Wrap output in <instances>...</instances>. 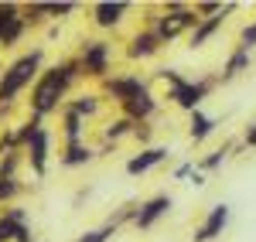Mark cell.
Instances as JSON below:
<instances>
[{"mask_svg":"<svg viewBox=\"0 0 256 242\" xmlns=\"http://www.w3.org/2000/svg\"><path fill=\"white\" fill-rule=\"evenodd\" d=\"M48 7H52V20H55V24H58V20H68L79 10V3H72V0H52Z\"/></svg>","mask_w":256,"mask_h":242,"instance_id":"4dcf8cb0","label":"cell"},{"mask_svg":"<svg viewBox=\"0 0 256 242\" xmlns=\"http://www.w3.org/2000/svg\"><path fill=\"white\" fill-rule=\"evenodd\" d=\"M79 82H82V68H79V61H76V55L44 65L41 79L34 82V89L28 96V116H34V120L62 116L65 102L72 99V89Z\"/></svg>","mask_w":256,"mask_h":242,"instance_id":"6da1fadb","label":"cell"},{"mask_svg":"<svg viewBox=\"0 0 256 242\" xmlns=\"http://www.w3.org/2000/svg\"><path fill=\"white\" fill-rule=\"evenodd\" d=\"M168 157H171V150H168V147H160V143L144 147V150H137V154H130V157H126V174H130V178L150 174V171H154V167H160Z\"/></svg>","mask_w":256,"mask_h":242,"instance_id":"4fadbf2b","label":"cell"},{"mask_svg":"<svg viewBox=\"0 0 256 242\" xmlns=\"http://www.w3.org/2000/svg\"><path fill=\"white\" fill-rule=\"evenodd\" d=\"M31 27H28V20H24V14H20L18 20H10L7 27H4V34H0V48L7 51V48H18L20 41H24V34H28Z\"/></svg>","mask_w":256,"mask_h":242,"instance_id":"d4e9b609","label":"cell"},{"mask_svg":"<svg viewBox=\"0 0 256 242\" xmlns=\"http://www.w3.org/2000/svg\"><path fill=\"white\" fill-rule=\"evenodd\" d=\"M20 167H28L24 150H14V154L0 157V178H20Z\"/></svg>","mask_w":256,"mask_h":242,"instance_id":"4316f807","label":"cell"},{"mask_svg":"<svg viewBox=\"0 0 256 242\" xmlns=\"http://www.w3.org/2000/svg\"><path fill=\"white\" fill-rule=\"evenodd\" d=\"M236 48H246V51L256 48V17L250 24H242V31H239V38H236Z\"/></svg>","mask_w":256,"mask_h":242,"instance_id":"1f68e13d","label":"cell"},{"mask_svg":"<svg viewBox=\"0 0 256 242\" xmlns=\"http://www.w3.org/2000/svg\"><path fill=\"white\" fill-rule=\"evenodd\" d=\"M222 7H226V3H218V0H202V3H195V10H198V17H202V20L218 17V14H222Z\"/></svg>","mask_w":256,"mask_h":242,"instance_id":"d6a6232c","label":"cell"},{"mask_svg":"<svg viewBox=\"0 0 256 242\" xmlns=\"http://www.w3.org/2000/svg\"><path fill=\"white\" fill-rule=\"evenodd\" d=\"M216 130H218V120H216V116H208V113H202V109L188 116V140L195 143V147H202Z\"/></svg>","mask_w":256,"mask_h":242,"instance_id":"44dd1931","label":"cell"},{"mask_svg":"<svg viewBox=\"0 0 256 242\" xmlns=\"http://www.w3.org/2000/svg\"><path fill=\"white\" fill-rule=\"evenodd\" d=\"M96 157H99L96 147H89V143L82 140V143H65L62 154H58V164H62V167H68V171H76V167H89Z\"/></svg>","mask_w":256,"mask_h":242,"instance_id":"ac0fdd59","label":"cell"},{"mask_svg":"<svg viewBox=\"0 0 256 242\" xmlns=\"http://www.w3.org/2000/svg\"><path fill=\"white\" fill-rule=\"evenodd\" d=\"M171 208H174V198L164 195V191H160V195H150V198H144V202H140L137 219H134V229H137V232H150L160 219H168Z\"/></svg>","mask_w":256,"mask_h":242,"instance_id":"9c48e42d","label":"cell"},{"mask_svg":"<svg viewBox=\"0 0 256 242\" xmlns=\"http://www.w3.org/2000/svg\"><path fill=\"white\" fill-rule=\"evenodd\" d=\"M134 130H137V123L126 120V116H113V120H106L99 126V143H110V147H116L120 140H134Z\"/></svg>","mask_w":256,"mask_h":242,"instance_id":"ffe728a7","label":"cell"},{"mask_svg":"<svg viewBox=\"0 0 256 242\" xmlns=\"http://www.w3.org/2000/svg\"><path fill=\"white\" fill-rule=\"evenodd\" d=\"M250 68H253V51H246V48H232V51H229V58L222 61L218 85H229V82H236L239 75H246Z\"/></svg>","mask_w":256,"mask_h":242,"instance_id":"e0dca14e","label":"cell"},{"mask_svg":"<svg viewBox=\"0 0 256 242\" xmlns=\"http://www.w3.org/2000/svg\"><path fill=\"white\" fill-rule=\"evenodd\" d=\"M0 242H4V239H0Z\"/></svg>","mask_w":256,"mask_h":242,"instance_id":"f35d334b","label":"cell"},{"mask_svg":"<svg viewBox=\"0 0 256 242\" xmlns=\"http://www.w3.org/2000/svg\"><path fill=\"white\" fill-rule=\"evenodd\" d=\"M236 7H239L236 0H229V3L222 7V14H218V17L202 20V24H198L195 31L188 34V48H192V51H198V48H205V44H208V41H212V38L218 34V31H222V24L229 20V14H236Z\"/></svg>","mask_w":256,"mask_h":242,"instance_id":"5bb4252c","label":"cell"},{"mask_svg":"<svg viewBox=\"0 0 256 242\" xmlns=\"http://www.w3.org/2000/svg\"><path fill=\"white\" fill-rule=\"evenodd\" d=\"M192 184H195V188H205V184H208V174L195 171V174H192Z\"/></svg>","mask_w":256,"mask_h":242,"instance_id":"8d00e7d4","label":"cell"},{"mask_svg":"<svg viewBox=\"0 0 256 242\" xmlns=\"http://www.w3.org/2000/svg\"><path fill=\"white\" fill-rule=\"evenodd\" d=\"M7 113H10V109H4V106H0V130L7 126V123H4V120H7Z\"/></svg>","mask_w":256,"mask_h":242,"instance_id":"74e56055","label":"cell"},{"mask_svg":"<svg viewBox=\"0 0 256 242\" xmlns=\"http://www.w3.org/2000/svg\"><path fill=\"white\" fill-rule=\"evenodd\" d=\"M188 79L181 68H171V65H160V68H154V82H160L164 85V92L168 89H174V85H181V82Z\"/></svg>","mask_w":256,"mask_h":242,"instance_id":"83f0119b","label":"cell"},{"mask_svg":"<svg viewBox=\"0 0 256 242\" xmlns=\"http://www.w3.org/2000/svg\"><path fill=\"white\" fill-rule=\"evenodd\" d=\"M89 14H92V24L99 31H116V27H123V20L130 14V3H123V0H99V3L89 7Z\"/></svg>","mask_w":256,"mask_h":242,"instance_id":"7c38bea8","label":"cell"},{"mask_svg":"<svg viewBox=\"0 0 256 242\" xmlns=\"http://www.w3.org/2000/svg\"><path fill=\"white\" fill-rule=\"evenodd\" d=\"M160 48H164V44H160V38L150 31V27H137L130 38L123 41V55H126V61H150Z\"/></svg>","mask_w":256,"mask_h":242,"instance_id":"30bf717a","label":"cell"},{"mask_svg":"<svg viewBox=\"0 0 256 242\" xmlns=\"http://www.w3.org/2000/svg\"><path fill=\"white\" fill-rule=\"evenodd\" d=\"M116 232H120V229H113L110 222H102L99 229H86L79 239H72V242H110L113 236H116Z\"/></svg>","mask_w":256,"mask_h":242,"instance_id":"f1b7e54d","label":"cell"},{"mask_svg":"<svg viewBox=\"0 0 256 242\" xmlns=\"http://www.w3.org/2000/svg\"><path fill=\"white\" fill-rule=\"evenodd\" d=\"M137 212H140V202H137V198H130V202L116 205V208L110 212V219H106V222L113 225V229H123V225H134V219H137Z\"/></svg>","mask_w":256,"mask_h":242,"instance_id":"cb8c5ba5","label":"cell"},{"mask_svg":"<svg viewBox=\"0 0 256 242\" xmlns=\"http://www.w3.org/2000/svg\"><path fill=\"white\" fill-rule=\"evenodd\" d=\"M242 147H246V150H256V120L250 123V126H246V130H242Z\"/></svg>","mask_w":256,"mask_h":242,"instance_id":"d590c367","label":"cell"},{"mask_svg":"<svg viewBox=\"0 0 256 242\" xmlns=\"http://www.w3.org/2000/svg\"><path fill=\"white\" fill-rule=\"evenodd\" d=\"M28 188L20 184V178H0V208H10L18 205V198L24 195Z\"/></svg>","mask_w":256,"mask_h":242,"instance_id":"484cf974","label":"cell"},{"mask_svg":"<svg viewBox=\"0 0 256 242\" xmlns=\"http://www.w3.org/2000/svg\"><path fill=\"white\" fill-rule=\"evenodd\" d=\"M198 24H202V17H198L195 3H181V0H164L158 10H150L147 20H144V27H150L160 38V44H171V41L192 34Z\"/></svg>","mask_w":256,"mask_h":242,"instance_id":"3957f363","label":"cell"},{"mask_svg":"<svg viewBox=\"0 0 256 242\" xmlns=\"http://www.w3.org/2000/svg\"><path fill=\"white\" fill-rule=\"evenodd\" d=\"M76 61L82 68V79L102 85L113 75V41L110 38H82L79 48H76Z\"/></svg>","mask_w":256,"mask_h":242,"instance_id":"277c9868","label":"cell"},{"mask_svg":"<svg viewBox=\"0 0 256 242\" xmlns=\"http://www.w3.org/2000/svg\"><path fill=\"white\" fill-rule=\"evenodd\" d=\"M218 85V75H198V79H184L181 85H174V89H168L164 92V99L171 102V106H178L181 113H198L202 109V102L208 99L212 92H216Z\"/></svg>","mask_w":256,"mask_h":242,"instance_id":"5b68a950","label":"cell"},{"mask_svg":"<svg viewBox=\"0 0 256 242\" xmlns=\"http://www.w3.org/2000/svg\"><path fill=\"white\" fill-rule=\"evenodd\" d=\"M24 20H28L31 31H38V27H44V24H55V20H52V7H48V0L24 3Z\"/></svg>","mask_w":256,"mask_h":242,"instance_id":"603a6c76","label":"cell"},{"mask_svg":"<svg viewBox=\"0 0 256 242\" xmlns=\"http://www.w3.org/2000/svg\"><path fill=\"white\" fill-rule=\"evenodd\" d=\"M158 109H160V99L147 89V92L134 96L130 102H123L120 106V116H126V120H134V123H150L158 116Z\"/></svg>","mask_w":256,"mask_h":242,"instance_id":"9a60e30c","label":"cell"},{"mask_svg":"<svg viewBox=\"0 0 256 242\" xmlns=\"http://www.w3.org/2000/svg\"><path fill=\"white\" fill-rule=\"evenodd\" d=\"M195 171H198V167L192 161H181L174 171H171V178H174V181H192V174H195Z\"/></svg>","mask_w":256,"mask_h":242,"instance_id":"e575fe53","label":"cell"},{"mask_svg":"<svg viewBox=\"0 0 256 242\" xmlns=\"http://www.w3.org/2000/svg\"><path fill=\"white\" fill-rule=\"evenodd\" d=\"M150 89V82L144 79L140 72H113L110 79L99 85V92H102V99L106 102H116V106H123V102H130L134 96H140V92H147Z\"/></svg>","mask_w":256,"mask_h":242,"instance_id":"8992f818","label":"cell"},{"mask_svg":"<svg viewBox=\"0 0 256 242\" xmlns=\"http://www.w3.org/2000/svg\"><path fill=\"white\" fill-rule=\"evenodd\" d=\"M102 92L99 89H86V92H76L72 99L65 102V109H72L76 116H82L86 123H92V120H99L102 116Z\"/></svg>","mask_w":256,"mask_h":242,"instance_id":"2e32d148","label":"cell"},{"mask_svg":"<svg viewBox=\"0 0 256 242\" xmlns=\"http://www.w3.org/2000/svg\"><path fill=\"white\" fill-rule=\"evenodd\" d=\"M41 72H44V44H34L24 55H18L10 65H4V72H0V106L10 109L24 92L34 89Z\"/></svg>","mask_w":256,"mask_h":242,"instance_id":"7a4b0ae2","label":"cell"},{"mask_svg":"<svg viewBox=\"0 0 256 242\" xmlns=\"http://www.w3.org/2000/svg\"><path fill=\"white\" fill-rule=\"evenodd\" d=\"M0 239L4 242H38L34 229H31L28 208H20V205L0 208Z\"/></svg>","mask_w":256,"mask_h":242,"instance_id":"52a82bcc","label":"cell"},{"mask_svg":"<svg viewBox=\"0 0 256 242\" xmlns=\"http://www.w3.org/2000/svg\"><path fill=\"white\" fill-rule=\"evenodd\" d=\"M134 140L140 143V150H144V147H154V126H150V123H137V130H134Z\"/></svg>","mask_w":256,"mask_h":242,"instance_id":"836d02e7","label":"cell"},{"mask_svg":"<svg viewBox=\"0 0 256 242\" xmlns=\"http://www.w3.org/2000/svg\"><path fill=\"white\" fill-rule=\"evenodd\" d=\"M62 140L65 143H82L86 140V126H89V123L82 120V116H76V113H72V109H62Z\"/></svg>","mask_w":256,"mask_h":242,"instance_id":"7402d4cb","label":"cell"},{"mask_svg":"<svg viewBox=\"0 0 256 242\" xmlns=\"http://www.w3.org/2000/svg\"><path fill=\"white\" fill-rule=\"evenodd\" d=\"M229 219H232V208L226 202H216L208 212H205V219L195 225V232H192V242H216L226 229H229Z\"/></svg>","mask_w":256,"mask_h":242,"instance_id":"ba28073f","label":"cell"},{"mask_svg":"<svg viewBox=\"0 0 256 242\" xmlns=\"http://www.w3.org/2000/svg\"><path fill=\"white\" fill-rule=\"evenodd\" d=\"M14 150H20L18 126H14V123H7V126L0 130V157H7V154H14Z\"/></svg>","mask_w":256,"mask_h":242,"instance_id":"f546056e","label":"cell"},{"mask_svg":"<svg viewBox=\"0 0 256 242\" xmlns=\"http://www.w3.org/2000/svg\"><path fill=\"white\" fill-rule=\"evenodd\" d=\"M24 157H28V167L34 178H44L48 174V161H52V130L41 126L38 133L31 137V143L24 147Z\"/></svg>","mask_w":256,"mask_h":242,"instance_id":"8fae6325","label":"cell"},{"mask_svg":"<svg viewBox=\"0 0 256 242\" xmlns=\"http://www.w3.org/2000/svg\"><path fill=\"white\" fill-rule=\"evenodd\" d=\"M239 150H242V143H236V140H226L222 147H216V150H208L202 161H198V171L202 174H216V171H222L226 164H229V157H236Z\"/></svg>","mask_w":256,"mask_h":242,"instance_id":"d6986e66","label":"cell"}]
</instances>
